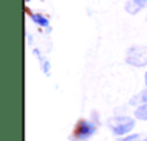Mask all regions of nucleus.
I'll list each match as a JSON object with an SVG mask.
<instances>
[{
	"label": "nucleus",
	"instance_id": "nucleus-8",
	"mask_svg": "<svg viewBox=\"0 0 147 141\" xmlns=\"http://www.w3.org/2000/svg\"><path fill=\"white\" fill-rule=\"evenodd\" d=\"M138 140H140V135L138 134H133V135H128V137H125V138H123L120 141H138Z\"/></svg>",
	"mask_w": 147,
	"mask_h": 141
},
{
	"label": "nucleus",
	"instance_id": "nucleus-6",
	"mask_svg": "<svg viewBox=\"0 0 147 141\" xmlns=\"http://www.w3.org/2000/svg\"><path fill=\"white\" fill-rule=\"evenodd\" d=\"M146 102H147V89L143 91V92H140L137 97H134V98L130 101V104H133V105H137V104H146Z\"/></svg>",
	"mask_w": 147,
	"mask_h": 141
},
{
	"label": "nucleus",
	"instance_id": "nucleus-5",
	"mask_svg": "<svg viewBox=\"0 0 147 141\" xmlns=\"http://www.w3.org/2000/svg\"><path fill=\"white\" fill-rule=\"evenodd\" d=\"M134 114H136V118H138L141 121H147V102L138 105Z\"/></svg>",
	"mask_w": 147,
	"mask_h": 141
},
{
	"label": "nucleus",
	"instance_id": "nucleus-4",
	"mask_svg": "<svg viewBox=\"0 0 147 141\" xmlns=\"http://www.w3.org/2000/svg\"><path fill=\"white\" fill-rule=\"evenodd\" d=\"M30 17H32V22H33V23H36V25H39V26H42V28H48V26H49V20H48V17L43 16V15L33 13Z\"/></svg>",
	"mask_w": 147,
	"mask_h": 141
},
{
	"label": "nucleus",
	"instance_id": "nucleus-7",
	"mask_svg": "<svg viewBox=\"0 0 147 141\" xmlns=\"http://www.w3.org/2000/svg\"><path fill=\"white\" fill-rule=\"evenodd\" d=\"M140 9H141V7H140L138 5H136L134 2H130V3H127V5H125V10H127V12H130L131 15L137 13Z\"/></svg>",
	"mask_w": 147,
	"mask_h": 141
},
{
	"label": "nucleus",
	"instance_id": "nucleus-2",
	"mask_svg": "<svg viewBox=\"0 0 147 141\" xmlns=\"http://www.w3.org/2000/svg\"><path fill=\"white\" fill-rule=\"evenodd\" d=\"M110 127L115 135H125L134 128V120L130 117H117L111 120Z\"/></svg>",
	"mask_w": 147,
	"mask_h": 141
},
{
	"label": "nucleus",
	"instance_id": "nucleus-3",
	"mask_svg": "<svg viewBox=\"0 0 147 141\" xmlns=\"http://www.w3.org/2000/svg\"><path fill=\"white\" fill-rule=\"evenodd\" d=\"M97 130V125L91 121L87 120H81L77 124L75 128V134H74V141H84L87 138H90Z\"/></svg>",
	"mask_w": 147,
	"mask_h": 141
},
{
	"label": "nucleus",
	"instance_id": "nucleus-10",
	"mask_svg": "<svg viewBox=\"0 0 147 141\" xmlns=\"http://www.w3.org/2000/svg\"><path fill=\"white\" fill-rule=\"evenodd\" d=\"M144 82H146V87H147V72H146V75H144Z\"/></svg>",
	"mask_w": 147,
	"mask_h": 141
},
{
	"label": "nucleus",
	"instance_id": "nucleus-1",
	"mask_svg": "<svg viewBox=\"0 0 147 141\" xmlns=\"http://www.w3.org/2000/svg\"><path fill=\"white\" fill-rule=\"evenodd\" d=\"M125 60L131 66H146L147 65V48L146 46H133L128 49Z\"/></svg>",
	"mask_w": 147,
	"mask_h": 141
},
{
	"label": "nucleus",
	"instance_id": "nucleus-9",
	"mask_svg": "<svg viewBox=\"0 0 147 141\" xmlns=\"http://www.w3.org/2000/svg\"><path fill=\"white\" fill-rule=\"evenodd\" d=\"M131 2H134L136 5H138L141 9L143 7H147V0H131Z\"/></svg>",
	"mask_w": 147,
	"mask_h": 141
},
{
	"label": "nucleus",
	"instance_id": "nucleus-11",
	"mask_svg": "<svg viewBox=\"0 0 147 141\" xmlns=\"http://www.w3.org/2000/svg\"><path fill=\"white\" fill-rule=\"evenodd\" d=\"M143 141H147V138H146V140H143Z\"/></svg>",
	"mask_w": 147,
	"mask_h": 141
}]
</instances>
